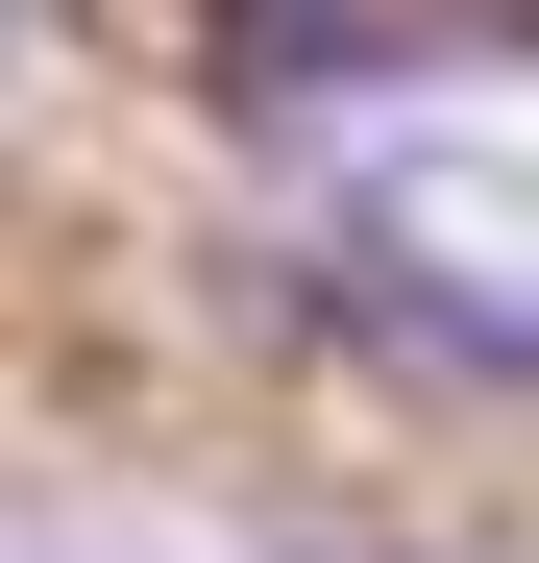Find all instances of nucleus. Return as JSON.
Wrapping results in <instances>:
<instances>
[{
	"mask_svg": "<svg viewBox=\"0 0 539 563\" xmlns=\"http://www.w3.org/2000/svg\"><path fill=\"white\" fill-rule=\"evenodd\" d=\"M343 295L466 393H539V172L515 147H369L343 172Z\"/></svg>",
	"mask_w": 539,
	"mask_h": 563,
	"instance_id": "nucleus-1",
	"label": "nucleus"
}]
</instances>
